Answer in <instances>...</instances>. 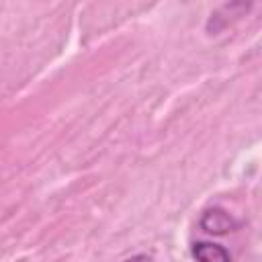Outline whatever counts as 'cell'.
Here are the masks:
<instances>
[{
    "label": "cell",
    "instance_id": "cell-1",
    "mask_svg": "<svg viewBox=\"0 0 262 262\" xmlns=\"http://www.w3.org/2000/svg\"><path fill=\"white\" fill-rule=\"evenodd\" d=\"M201 227L207 231V233H213V235H223V233H229L237 227V221L223 209L219 207H213V209H207L201 217Z\"/></svg>",
    "mask_w": 262,
    "mask_h": 262
},
{
    "label": "cell",
    "instance_id": "cell-2",
    "mask_svg": "<svg viewBox=\"0 0 262 262\" xmlns=\"http://www.w3.org/2000/svg\"><path fill=\"white\" fill-rule=\"evenodd\" d=\"M190 254H192V258L196 262H231L229 252L223 246L211 244V242H196V244H192Z\"/></svg>",
    "mask_w": 262,
    "mask_h": 262
}]
</instances>
